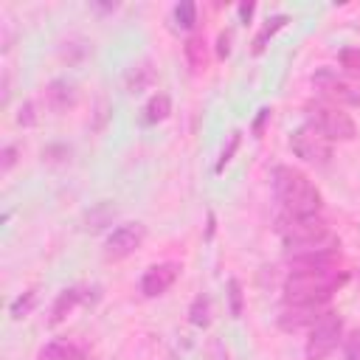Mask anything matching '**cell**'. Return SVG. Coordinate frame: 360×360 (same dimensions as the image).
<instances>
[{
  "mask_svg": "<svg viewBox=\"0 0 360 360\" xmlns=\"http://www.w3.org/2000/svg\"><path fill=\"white\" fill-rule=\"evenodd\" d=\"M346 273L315 270V273H290L284 281L287 304H329L332 292L346 284Z\"/></svg>",
  "mask_w": 360,
  "mask_h": 360,
  "instance_id": "cell-3",
  "label": "cell"
},
{
  "mask_svg": "<svg viewBox=\"0 0 360 360\" xmlns=\"http://www.w3.org/2000/svg\"><path fill=\"white\" fill-rule=\"evenodd\" d=\"M0 158H3L0 172H3V174H8V169H11V166H14V160H17V149H14V146H3V155H0Z\"/></svg>",
  "mask_w": 360,
  "mask_h": 360,
  "instance_id": "cell-25",
  "label": "cell"
},
{
  "mask_svg": "<svg viewBox=\"0 0 360 360\" xmlns=\"http://www.w3.org/2000/svg\"><path fill=\"white\" fill-rule=\"evenodd\" d=\"M236 146H239V132H233V135H231V143H228V149H225V152L219 155V163H217V172H222V169H225V163H228V160L233 158V152H236Z\"/></svg>",
  "mask_w": 360,
  "mask_h": 360,
  "instance_id": "cell-24",
  "label": "cell"
},
{
  "mask_svg": "<svg viewBox=\"0 0 360 360\" xmlns=\"http://www.w3.org/2000/svg\"><path fill=\"white\" fill-rule=\"evenodd\" d=\"M17 121L25 124V127H31V124H34V104H25V107L20 110V115H17Z\"/></svg>",
  "mask_w": 360,
  "mask_h": 360,
  "instance_id": "cell-27",
  "label": "cell"
},
{
  "mask_svg": "<svg viewBox=\"0 0 360 360\" xmlns=\"http://www.w3.org/2000/svg\"><path fill=\"white\" fill-rule=\"evenodd\" d=\"M312 87L323 98H329L335 107H360V87L352 84L349 79L338 76L329 68H321V70L312 73Z\"/></svg>",
  "mask_w": 360,
  "mask_h": 360,
  "instance_id": "cell-6",
  "label": "cell"
},
{
  "mask_svg": "<svg viewBox=\"0 0 360 360\" xmlns=\"http://www.w3.org/2000/svg\"><path fill=\"white\" fill-rule=\"evenodd\" d=\"M34 301H37V292H25V295H20V298L11 304V318H25V315L31 312Z\"/></svg>",
  "mask_w": 360,
  "mask_h": 360,
  "instance_id": "cell-21",
  "label": "cell"
},
{
  "mask_svg": "<svg viewBox=\"0 0 360 360\" xmlns=\"http://www.w3.org/2000/svg\"><path fill=\"white\" fill-rule=\"evenodd\" d=\"M287 22H290V17H287V14H276V17H270V20H267V25H264V28L256 34V39H253V53H262V51L267 48V39H270V37H276Z\"/></svg>",
  "mask_w": 360,
  "mask_h": 360,
  "instance_id": "cell-16",
  "label": "cell"
},
{
  "mask_svg": "<svg viewBox=\"0 0 360 360\" xmlns=\"http://www.w3.org/2000/svg\"><path fill=\"white\" fill-rule=\"evenodd\" d=\"M177 276H180V264H174V262L152 264V267L143 273V278H141V292H143L146 298H158V295H163V292L177 281Z\"/></svg>",
  "mask_w": 360,
  "mask_h": 360,
  "instance_id": "cell-11",
  "label": "cell"
},
{
  "mask_svg": "<svg viewBox=\"0 0 360 360\" xmlns=\"http://www.w3.org/2000/svg\"><path fill=\"white\" fill-rule=\"evenodd\" d=\"M228 298H231V315L239 318L242 315V287H239L236 278L228 281Z\"/></svg>",
  "mask_w": 360,
  "mask_h": 360,
  "instance_id": "cell-22",
  "label": "cell"
},
{
  "mask_svg": "<svg viewBox=\"0 0 360 360\" xmlns=\"http://www.w3.org/2000/svg\"><path fill=\"white\" fill-rule=\"evenodd\" d=\"M79 93H76V84L68 82V79H56L45 87V104L53 110V112H62V110H70L76 104Z\"/></svg>",
  "mask_w": 360,
  "mask_h": 360,
  "instance_id": "cell-12",
  "label": "cell"
},
{
  "mask_svg": "<svg viewBox=\"0 0 360 360\" xmlns=\"http://www.w3.org/2000/svg\"><path fill=\"white\" fill-rule=\"evenodd\" d=\"M323 315H326V304H287L284 312L278 315V323L287 332H298L304 326H315Z\"/></svg>",
  "mask_w": 360,
  "mask_h": 360,
  "instance_id": "cell-10",
  "label": "cell"
},
{
  "mask_svg": "<svg viewBox=\"0 0 360 360\" xmlns=\"http://www.w3.org/2000/svg\"><path fill=\"white\" fill-rule=\"evenodd\" d=\"M143 239H146V228L141 222L118 225L104 242V256L107 259H127L143 245Z\"/></svg>",
  "mask_w": 360,
  "mask_h": 360,
  "instance_id": "cell-8",
  "label": "cell"
},
{
  "mask_svg": "<svg viewBox=\"0 0 360 360\" xmlns=\"http://www.w3.org/2000/svg\"><path fill=\"white\" fill-rule=\"evenodd\" d=\"M338 59H340V65H343L352 76L360 79V48H343V51L338 53Z\"/></svg>",
  "mask_w": 360,
  "mask_h": 360,
  "instance_id": "cell-20",
  "label": "cell"
},
{
  "mask_svg": "<svg viewBox=\"0 0 360 360\" xmlns=\"http://www.w3.org/2000/svg\"><path fill=\"white\" fill-rule=\"evenodd\" d=\"M273 188L287 214H318L323 205V197L312 186V180L292 166L273 169Z\"/></svg>",
  "mask_w": 360,
  "mask_h": 360,
  "instance_id": "cell-1",
  "label": "cell"
},
{
  "mask_svg": "<svg viewBox=\"0 0 360 360\" xmlns=\"http://www.w3.org/2000/svg\"><path fill=\"white\" fill-rule=\"evenodd\" d=\"M174 20H177L180 28H194V22H197V6H194L191 0L177 3V8H174Z\"/></svg>",
  "mask_w": 360,
  "mask_h": 360,
  "instance_id": "cell-18",
  "label": "cell"
},
{
  "mask_svg": "<svg viewBox=\"0 0 360 360\" xmlns=\"http://www.w3.org/2000/svg\"><path fill=\"white\" fill-rule=\"evenodd\" d=\"M228 42H231V37H228V34H219V48H217L219 56H228V53H231V45H228Z\"/></svg>",
  "mask_w": 360,
  "mask_h": 360,
  "instance_id": "cell-29",
  "label": "cell"
},
{
  "mask_svg": "<svg viewBox=\"0 0 360 360\" xmlns=\"http://www.w3.org/2000/svg\"><path fill=\"white\" fill-rule=\"evenodd\" d=\"M37 360H90V354L73 340H51L39 349Z\"/></svg>",
  "mask_w": 360,
  "mask_h": 360,
  "instance_id": "cell-13",
  "label": "cell"
},
{
  "mask_svg": "<svg viewBox=\"0 0 360 360\" xmlns=\"http://www.w3.org/2000/svg\"><path fill=\"white\" fill-rule=\"evenodd\" d=\"M253 11H256V3H242V6H239V20L248 22V20L253 17Z\"/></svg>",
  "mask_w": 360,
  "mask_h": 360,
  "instance_id": "cell-28",
  "label": "cell"
},
{
  "mask_svg": "<svg viewBox=\"0 0 360 360\" xmlns=\"http://www.w3.org/2000/svg\"><path fill=\"white\" fill-rule=\"evenodd\" d=\"M338 264H340V250L335 245L315 248V250H301V253H290V273L338 270Z\"/></svg>",
  "mask_w": 360,
  "mask_h": 360,
  "instance_id": "cell-9",
  "label": "cell"
},
{
  "mask_svg": "<svg viewBox=\"0 0 360 360\" xmlns=\"http://www.w3.org/2000/svg\"><path fill=\"white\" fill-rule=\"evenodd\" d=\"M186 59H188V65L191 68H202L205 65V48H202V39L200 37H191V39H186Z\"/></svg>",
  "mask_w": 360,
  "mask_h": 360,
  "instance_id": "cell-19",
  "label": "cell"
},
{
  "mask_svg": "<svg viewBox=\"0 0 360 360\" xmlns=\"http://www.w3.org/2000/svg\"><path fill=\"white\" fill-rule=\"evenodd\" d=\"M307 124H312L315 129H321L329 141H352L354 138V121L335 104H323V101H309L307 104Z\"/></svg>",
  "mask_w": 360,
  "mask_h": 360,
  "instance_id": "cell-4",
  "label": "cell"
},
{
  "mask_svg": "<svg viewBox=\"0 0 360 360\" xmlns=\"http://www.w3.org/2000/svg\"><path fill=\"white\" fill-rule=\"evenodd\" d=\"M82 301H87L84 287H68V290H62V292L56 295L53 307H51V323H59V321H62L65 315H70Z\"/></svg>",
  "mask_w": 360,
  "mask_h": 360,
  "instance_id": "cell-14",
  "label": "cell"
},
{
  "mask_svg": "<svg viewBox=\"0 0 360 360\" xmlns=\"http://www.w3.org/2000/svg\"><path fill=\"white\" fill-rule=\"evenodd\" d=\"M270 118V110L264 107V110H259V115H256V121H253V135L259 138L262 135V129H264V121Z\"/></svg>",
  "mask_w": 360,
  "mask_h": 360,
  "instance_id": "cell-26",
  "label": "cell"
},
{
  "mask_svg": "<svg viewBox=\"0 0 360 360\" xmlns=\"http://www.w3.org/2000/svg\"><path fill=\"white\" fill-rule=\"evenodd\" d=\"M340 332H343V321L332 312H326L309 332V340H307V357L309 360H323L340 340Z\"/></svg>",
  "mask_w": 360,
  "mask_h": 360,
  "instance_id": "cell-7",
  "label": "cell"
},
{
  "mask_svg": "<svg viewBox=\"0 0 360 360\" xmlns=\"http://www.w3.org/2000/svg\"><path fill=\"white\" fill-rule=\"evenodd\" d=\"M169 112H172V98H169L166 93H158V96H152L149 104L143 107V121H146V124H158V121L169 118Z\"/></svg>",
  "mask_w": 360,
  "mask_h": 360,
  "instance_id": "cell-15",
  "label": "cell"
},
{
  "mask_svg": "<svg viewBox=\"0 0 360 360\" xmlns=\"http://www.w3.org/2000/svg\"><path fill=\"white\" fill-rule=\"evenodd\" d=\"M346 360H360V329L346 338Z\"/></svg>",
  "mask_w": 360,
  "mask_h": 360,
  "instance_id": "cell-23",
  "label": "cell"
},
{
  "mask_svg": "<svg viewBox=\"0 0 360 360\" xmlns=\"http://www.w3.org/2000/svg\"><path fill=\"white\" fill-rule=\"evenodd\" d=\"M284 245L290 248V253H301V250H315V248H326L335 245L329 225L318 217V214H281L276 222Z\"/></svg>",
  "mask_w": 360,
  "mask_h": 360,
  "instance_id": "cell-2",
  "label": "cell"
},
{
  "mask_svg": "<svg viewBox=\"0 0 360 360\" xmlns=\"http://www.w3.org/2000/svg\"><path fill=\"white\" fill-rule=\"evenodd\" d=\"M211 301L205 298V295H197L194 301H191V309H188V321L194 323V326H208L211 323Z\"/></svg>",
  "mask_w": 360,
  "mask_h": 360,
  "instance_id": "cell-17",
  "label": "cell"
},
{
  "mask_svg": "<svg viewBox=\"0 0 360 360\" xmlns=\"http://www.w3.org/2000/svg\"><path fill=\"white\" fill-rule=\"evenodd\" d=\"M290 146L301 160H307L312 166H326L329 158H332V141L321 129H315L312 124L298 127L290 138Z\"/></svg>",
  "mask_w": 360,
  "mask_h": 360,
  "instance_id": "cell-5",
  "label": "cell"
}]
</instances>
